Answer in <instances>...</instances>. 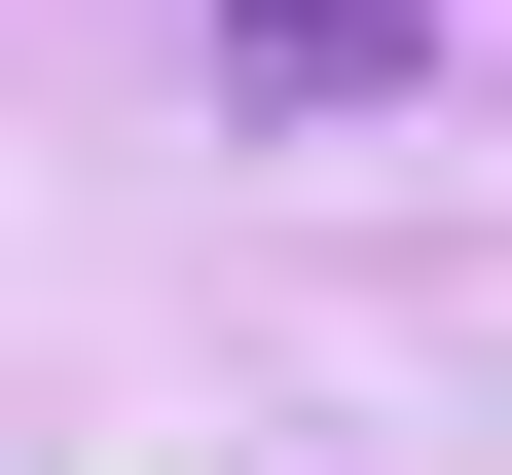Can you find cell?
I'll list each match as a JSON object with an SVG mask.
<instances>
[{
    "instance_id": "6da1fadb",
    "label": "cell",
    "mask_w": 512,
    "mask_h": 475,
    "mask_svg": "<svg viewBox=\"0 0 512 475\" xmlns=\"http://www.w3.org/2000/svg\"><path fill=\"white\" fill-rule=\"evenodd\" d=\"M220 74H256V110H366V74H403V0H220Z\"/></svg>"
}]
</instances>
